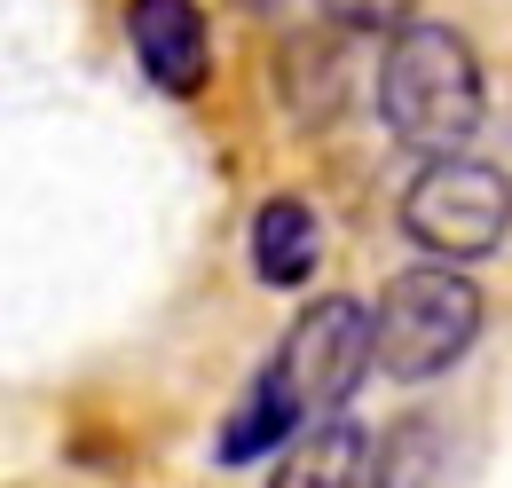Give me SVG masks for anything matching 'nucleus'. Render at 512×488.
<instances>
[{
    "label": "nucleus",
    "mask_w": 512,
    "mask_h": 488,
    "mask_svg": "<svg viewBox=\"0 0 512 488\" xmlns=\"http://www.w3.org/2000/svg\"><path fill=\"white\" fill-rule=\"evenodd\" d=\"M402 237L434 260H489L512 237V174L489 158H426L402 189Z\"/></svg>",
    "instance_id": "4"
},
{
    "label": "nucleus",
    "mask_w": 512,
    "mask_h": 488,
    "mask_svg": "<svg viewBox=\"0 0 512 488\" xmlns=\"http://www.w3.org/2000/svg\"><path fill=\"white\" fill-rule=\"evenodd\" d=\"M489 111V87H481V63L465 48V32L449 24H402L386 32V56H379V119L402 150H426L442 158L457 150Z\"/></svg>",
    "instance_id": "2"
},
{
    "label": "nucleus",
    "mask_w": 512,
    "mask_h": 488,
    "mask_svg": "<svg viewBox=\"0 0 512 488\" xmlns=\"http://www.w3.org/2000/svg\"><path fill=\"white\" fill-rule=\"evenodd\" d=\"M371 481V433L355 418H316L292 433V449L276 457L268 488H363Z\"/></svg>",
    "instance_id": "7"
},
{
    "label": "nucleus",
    "mask_w": 512,
    "mask_h": 488,
    "mask_svg": "<svg viewBox=\"0 0 512 488\" xmlns=\"http://www.w3.org/2000/svg\"><path fill=\"white\" fill-rule=\"evenodd\" d=\"M127 48L142 79L174 103L205 95V79H213V32H205L197 0H127Z\"/></svg>",
    "instance_id": "5"
},
{
    "label": "nucleus",
    "mask_w": 512,
    "mask_h": 488,
    "mask_svg": "<svg viewBox=\"0 0 512 488\" xmlns=\"http://www.w3.org/2000/svg\"><path fill=\"white\" fill-rule=\"evenodd\" d=\"M473 339H481V284H465L449 260L402 268L371 315V370L418 386V378H442Z\"/></svg>",
    "instance_id": "3"
},
{
    "label": "nucleus",
    "mask_w": 512,
    "mask_h": 488,
    "mask_svg": "<svg viewBox=\"0 0 512 488\" xmlns=\"http://www.w3.org/2000/svg\"><path fill=\"white\" fill-rule=\"evenodd\" d=\"M363 378H371V307L347 300V292L300 307L292 331L276 339L268 370L237 394V410L221 418L213 457H221V465H253L268 449H284L300 426L331 418Z\"/></svg>",
    "instance_id": "1"
},
{
    "label": "nucleus",
    "mask_w": 512,
    "mask_h": 488,
    "mask_svg": "<svg viewBox=\"0 0 512 488\" xmlns=\"http://www.w3.org/2000/svg\"><path fill=\"white\" fill-rule=\"evenodd\" d=\"M316 16L331 32H402L418 16V0H316Z\"/></svg>",
    "instance_id": "8"
},
{
    "label": "nucleus",
    "mask_w": 512,
    "mask_h": 488,
    "mask_svg": "<svg viewBox=\"0 0 512 488\" xmlns=\"http://www.w3.org/2000/svg\"><path fill=\"white\" fill-rule=\"evenodd\" d=\"M245 244H253V276L268 292H300L323 260V213L308 197H268L253 213V237Z\"/></svg>",
    "instance_id": "6"
}]
</instances>
